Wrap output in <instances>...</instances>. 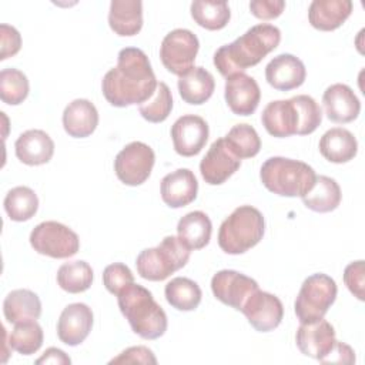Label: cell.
<instances>
[{"mask_svg":"<svg viewBox=\"0 0 365 365\" xmlns=\"http://www.w3.org/2000/svg\"><path fill=\"white\" fill-rule=\"evenodd\" d=\"M157 84L147 54L141 48L125 47L118 51L117 66L104 74L101 91L114 107L140 106L154 94Z\"/></svg>","mask_w":365,"mask_h":365,"instance_id":"obj_1","label":"cell"},{"mask_svg":"<svg viewBox=\"0 0 365 365\" xmlns=\"http://www.w3.org/2000/svg\"><path fill=\"white\" fill-rule=\"evenodd\" d=\"M281 30L274 24H255L230 44L221 46L214 54V66L225 78L257 66L278 47Z\"/></svg>","mask_w":365,"mask_h":365,"instance_id":"obj_2","label":"cell"},{"mask_svg":"<svg viewBox=\"0 0 365 365\" xmlns=\"http://www.w3.org/2000/svg\"><path fill=\"white\" fill-rule=\"evenodd\" d=\"M121 314L133 332L144 339H157L167 331L168 321L164 309L155 302L153 294L138 284H130L117 295Z\"/></svg>","mask_w":365,"mask_h":365,"instance_id":"obj_3","label":"cell"},{"mask_svg":"<svg viewBox=\"0 0 365 365\" xmlns=\"http://www.w3.org/2000/svg\"><path fill=\"white\" fill-rule=\"evenodd\" d=\"M262 185L281 197H302L314 185L317 174L311 165L304 161L269 157L259 170Z\"/></svg>","mask_w":365,"mask_h":365,"instance_id":"obj_4","label":"cell"},{"mask_svg":"<svg viewBox=\"0 0 365 365\" xmlns=\"http://www.w3.org/2000/svg\"><path fill=\"white\" fill-rule=\"evenodd\" d=\"M264 232L261 211L252 205H240L220 225L218 245L225 254H244L262 240Z\"/></svg>","mask_w":365,"mask_h":365,"instance_id":"obj_5","label":"cell"},{"mask_svg":"<svg viewBox=\"0 0 365 365\" xmlns=\"http://www.w3.org/2000/svg\"><path fill=\"white\" fill-rule=\"evenodd\" d=\"M188 250L178 237L167 235L154 248L143 250L135 259V268L141 278L148 281H164L175 271L185 267L190 259Z\"/></svg>","mask_w":365,"mask_h":365,"instance_id":"obj_6","label":"cell"},{"mask_svg":"<svg viewBox=\"0 0 365 365\" xmlns=\"http://www.w3.org/2000/svg\"><path fill=\"white\" fill-rule=\"evenodd\" d=\"M338 287L335 281L322 272L304 279L294 302V311L301 324L314 322L325 317L335 302Z\"/></svg>","mask_w":365,"mask_h":365,"instance_id":"obj_7","label":"cell"},{"mask_svg":"<svg viewBox=\"0 0 365 365\" xmlns=\"http://www.w3.org/2000/svg\"><path fill=\"white\" fill-rule=\"evenodd\" d=\"M267 133L277 138L308 134V110L299 94L289 100L269 101L261 114Z\"/></svg>","mask_w":365,"mask_h":365,"instance_id":"obj_8","label":"cell"},{"mask_svg":"<svg viewBox=\"0 0 365 365\" xmlns=\"http://www.w3.org/2000/svg\"><path fill=\"white\" fill-rule=\"evenodd\" d=\"M30 245L41 255L51 258H70L78 252V235L57 221H44L30 232Z\"/></svg>","mask_w":365,"mask_h":365,"instance_id":"obj_9","label":"cell"},{"mask_svg":"<svg viewBox=\"0 0 365 365\" xmlns=\"http://www.w3.org/2000/svg\"><path fill=\"white\" fill-rule=\"evenodd\" d=\"M198 48V37L191 30L175 29L163 38L160 58L167 71L180 77L194 67Z\"/></svg>","mask_w":365,"mask_h":365,"instance_id":"obj_10","label":"cell"},{"mask_svg":"<svg viewBox=\"0 0 365 365\" xmlns=\"http://www.w3.org/2000/svg\"><path fill=\"white\" fill-rule=\"evenodd\" d=\"M155 163L153 148L141 141L127 144L114 160V171L117 178L130 187H137L145 182Z\"/></svg>","mask_w":365,"mask_h":365,"instance_id":"obj_11","label":"cell"},{"mask_svg":"<svg viewBox=\"0 0 365 365\" xmlns=\"http://www.w3.org/2000/svg\"><path fill=\"white\" fill-rule=\"evenodd\" d=\"M258 332L274 331L282 321L284 307L281 299L259 288L254 291L240 309Z\"/></svg>","mask_w":365,"mask_h":365,"instance_id":"obj_12","label":"cell"},{"mask_svg":"<svg viewBox=\"0 0 365 365\" xmlns=\"http://www.w3.org/2000/svg\"><path fill=\"white\" fill-rule=\"evenodd\" d=\"M258 289V282L251 277L234 269H221L211 278L214 297L237 311H240L248 297Z\"/></svg>","mask_w":365,"mask_h":365,"instance_id":"obj_13","label":"cell"},{"mask_svg":"<svg viewBox=\"0 0 365 365\" xmlns=\"http://www.w3.org/2000/svg\"><path fill=\"white\" fill-rule=\"evenodd\" d=\"M210 135L207 121L195 114H185L175 120L171 127L173 147L182 157L200 154Z\"/></svg>","mask_w":365,"mask_h":365,"instance_id":"obj_14","label":"cell"},{"mask_svg":"<svg viewBox=\"0 0 365 365\" xmlns=\"http://www.w3.org/2000/svg\"><path fill=\"white\" fill-rule=\"evenodd\" d=\"M224 97L228 108L235 115L247 117L255 113L261 100V90L254 77L235 73L225 80Z\"/></svg>","mask_w":365,"mask_h":365,"instance_id":"obj_15","label":"cell"},{"mask_svg":"<svg viewBox=\"0 0 365 365\" xmlns=\"http://www.w3.org/2000/svg\"><path fill=\"white\" fill-rule=\"evenodd\" d=\"M241 165V160L228 148L224 138L215 140L200 163V173L210 185L225 182Z\"/></svg>","mask_w":365,"mask_h":365,"instance_id":"obj_16","label":"cell"},{"mask_svg":"<svg viewBox=\"0 0 365 365\" xmlns=\"http://www.w3.org/2000/svg\"><path fill=\"white\" fill-rule=\"evenodd\" d=\"M335 329L324 318L301 324L295 334V342L301 354L322 361L335 344Z\"/></svg>","mask_w":365,"mask_h":365,"instance_id":"obj_17","label":"cell"},{"mask_svg":"<svg viewBox=\"0 0 365 365\" xmlns=\"http://www.w3.org/2000/svg\"><path fill=\"white\" fill-rule=\"evenodd\" d=\"M93 311L87 304L74 302L67 305L57 322V336L58 339L68 345L77 346L88 336L93 328Z\"/></svg>","mask_w":365,"mask_h":365,"instance_id":"obj_18","label":"cell"},{"mask_svg":"<svg viewBox=\"0 0 365 365\" xmlns=\"http://www.w3.org/2000/svg\"><path fill=\"white\" fill-rule=\"evenodd\" d=\"M307 70L304 63L289 53L275 56L265 67L267 83L279 91H289L304 84Z\"/></svg>","mask_w":365,"mask_h":365,"instance_id":"obj_19","label":"cell"},{"mask_svg":"<svg viewBox=\"0 0 365 365\" xmlns=\"http://www.w3.org/2000/svg\"><path fill=\"white\" fill-rule=\"evenodd\" d=\"M322 104L328 120L336 124H346L358 118L361 103L354 90L342 83H335L322 94Z\"/></svg>","mask_w":365,"mask_h":365,"instance_id":"obj_20","label":"cell"},{"mask_svg":"<svg viewBox=\"0 0 365 365\" xmlns=\"http://www.w3.org/2000/svg\"><path fill=\"white\" fill-rule=\"evenodd\" d=\"M198 181L188 168H178L161 180L160 194L170 208H182L197 198Z\"/></svg>","mask_w":365,"mask_h":365,"instance_id":"obj_21","label":"cell"},{"mask_svg":"<svg viewBox=\"0 0 365 365\" xmlns=\"http://www.w3.org/2000/svg\"><path fill=\"white\" fill-rule=\"evenodd\" d=\"M16 157L26 165H41L51 160L54 141L43 130H27L14 143Z\"/></svg>","mask_w":365,"mask_h":365,"instance_id":"obj_22","label":"cell"},{"mask_svg":"<svg viewBox=\"0 0 365 365\" xmlns=\"http://www.w3.org/2000/svg\"><path fill=\"white\" fill-rule=\"evenodd\" d=\"M98 125V111L96 106L86 98H76L68 103L63 111L64 131L74 138L91 135Z\"/></svg>","mask_w":365,"mask_h":365,"instance_id":"obj_23","label":"cell"},{"mask_svg":"<svg viewBox=\"0 0 365 365\" xmlns=\"http://www.w3.org/2000/svg\"><path fill=\"white\" fill-rule=\"evenodd\" d=\"M351 0H314L308 9L309 24L321 31L341 27L352 13Z\"/></svg>","mask_w":365,"mask_h":365,"instance_id":"obj_24","label":"cell"},{"mask_svg":"<svg viewBox=\"0 0 365 365\" xmlns=\"http://www.w3.org/2000/svg\"><path fill=\"white\" fill-rule=\"evenodd\" d=\"M110 29L121 37H131L143 29V3L140 0H113L108 11Z\"/></svg>","mask_w":365,"mask_h":365,"instance_id":"obj_25","label":"cell"},{"mask_svg":"<svg viewBox=\"0 0 365 365\" xmlns=\"http://www.w3.org/2000/svg\"><path fill=\"white\" fill-rule=\"evenodd\" d=\"M319 153L329 163L344 164L355 158L358 141L354 134L342 127H334L325 131L319 140Z\"/></svg>","mask_w":365,"mask_h":365,"instance_id":"obj_26","label":"cell"},{"mask_svg":"<svg viewBox=\"0 0 365 365\" xmlns=\"http://www.w3.org/2000/svg\"><path fill=\"white\" fill-rule=\"evenodd\" d=\"M178 93L181 98L191 104L200 106L211 98L215 81L212 74L201 66H194L178 78Z\"/></svg>","mask_w":365,"mask_h":365,"instance_id":"obj_27","label":"cell"},{"mask_svg":"<svg viewBox=\"0 0 365 365\" xmlns=\"http://www.w3.org/2000/svg\"><path fill=\"white\" fill-rule=\"evenodd\" d=\"M3 314L6 321L13 325L36 321L41 315V301L30 289H13L3 301Z\"/></svg>","mask_w":365,"mask_h":365,"instance_id":"obj_28","label":"cell"},{"mask_svg":"<svg viewBox=\"0 0 365 365\" xmlns=\"http://www.w3.org/2000/svg\"><path fill=\"white\" fill-rule=\"evenodd\" d=\"M212 224L210 217L202 211H191L180 218L177 225V237L188 250H201L210 240Z\"/></svg>","mask_w":365,"mask_h":365,"instance_id":"obj_29","label":"cell"},{"mask_svg":"<svg viewBox=\"0 0 365 365\" xmlns=\"http://www.w3.org/2000/svg\"><path fill=\"white\" fill-rule=\"evenodd\" d=\"M304 205L315 212H331L341 204V188L338 182L327 175H317L312 188L301 197Z\"/></svg>","mask_w":365,"mask_h":365,"instance_id":"obj_30","label":"cell"},{"mask_svg":"<svg viewBox=\"0 0 365 365\" xmlns=\"http://www.w3.org/2000/svg\"><path fill=\"white\" fill-rule=\"evenodd\" d=\"M167 302L178 311H194L201 302L200 285L185 277H175L164 288Z\"/></svg>","mask_w":365,"mask_h":365,"instance_id":"obj_31","label":"cell"},{"mask_svg":"<svg viewBox=\"0 0 365 365\" xmlns=\"http://www.w3.org/2000/svg\"><path fill=\"white\" fill-rule=\"evenodd\" d=\"M190 10L194 21L200 27L211 31L224 29L231 19V11L227 1L195 0L191 3Z\"/></svg>","mask_w":365,"mask_h":365,"instance_id":"obj_32","label":"cell"},{"mask_svg":"<svg viewBox=\"0 0 365 365\" xmlns=\"http://www.w3.org/2000/svg\"><path fill=\"white\" fill-rule=\"evenodd\" d=\"M3 205L11 221L23 222L29 221L37 212L38 198L30 187L19 185L6 194Z\"/></svg>","mask_w":365,"mask_h":365,"instance_id":"obj_33","label":"cell"},{"mask_svg":"<svg viewBox=\"0 0 365 365\" xmlns=\"http://www.w3.org/2000/svg\"><path fill=\"white\" fill-rule=\"evenodd\" d=\"M93 268L88 262L77 259L64 262L57 271L58 287L70 294H80L87 291L93 284Z\"/></svg>","mask_w":365,"mask_h":365,"instance_id":"obj_34","label":"cell"},{"mask_svg":"<svg viewBox=\"0 0 365 365\" xmlns=\"http://www.w3.org/2000/svg\"><path fill=\"white\" fill-rule=\"evenodd\" d=\"M222 138L240 160L255 157L261 150V138L257 130L245 123L235 124Z\"/></svg>","mask_w":365,"mask_h":365,"instance_id":"obj_35","label":"cell"},{"mask_svg":"<svg viewBox=\"0 0 365 365\" xmlns=\"http://www.w3.org/2000/svg\"><path fill=\"white\" fill-rule=\"evenodd\" d=\"M43 329L37 321L16 324L9 335V345L21 355L36 354L43 345Z\"/></svg>","mask_w":365,"mask_h":365,"instance_id":"obj_36","label":"cell"},{"mask_svg":"<svg viewBox=\"0 0 365 365\" xmlns=\"http://www.w3.org/2000/svg\"><path fill=\"white\" fill-rule=\"evenodd\" d=\"M30 91L27 76L17 68H3L0 71V98L9 106L21 104Z\"/></svg>","mask_w":365,"mask_h":365,"instance_id":"obj_37","label":"cell"},{"mask_svg":"<svg viewBox=\"0 0 365 365\" xmlns=\"http://www.w3.org/2000/svg\"><path fill=\"white\" fill-rule=\"evenodd\" d=\"M173 110V96L170 87L160 81L154 94L143 104L138 106L141 117L150 123H163L167 120Z\"/></svg>","mask_w":365,"mask_h":365,"instance_id":"obj_38","label":"cell"},{"mask_svg":"<svg viewBox=\"0 0 365 365\" xmlns=\"http://www.w3.org/2000/svg\"><path fill=\"white\" fill-rule=\"evenodd\" d=\"M133 282H134V275L131 269L123 262L110 264L103 271V284L106 289L113 295H118V292L123 288H125Z\"/></svg>","mask_w":365,"mask_h":365,"instance_id":"obj_39","label":"cell"},{"mask_svg":"<svg viewBox=\"0 0 365 365\" xmlns=\"http://www.w3.org/2000/svg\"><path fill=\"white\" fill-rule=\"evenodd\" d=\"M344 282L349 292L359 301L365 299V264L362 259L349 262L344 269Z\"/></svg>","mask_w":365,"mask_h":365,"instance_id":"obj_40","label":"cell"},{"mask_svg":"<svg viewBox=\"0 0 365 365\" xmlns=\"http://www.w3.org/2000/svg\"><path fill=\"white\" fill-rule=\"evenodd\" d=\"M285 9L284 0H252L250 1V11L261 20H272L282 14Z\"/></svg>","mask_w":365,"mask_h":365,"instance_id":"obj_41","label":"cell"},{"mask_svg":"<svg viewBox=\"0 0 365 365\" xmlns=\"http://www.w3.org/2000/svg\"><path fill=\"white\" fill-rule=\"evenodd\" d=\"M0 37H1V53L0 60H6L9 57L16 56L21 48V36L13 26L1 24L0 26Z\"/></svg>","mask_w":365,"mask_h":365,"instance_id":"obj_42","label":"cell"},{"mask_svg":"<svg viewBox=\"0 0 365 365\" xmlns=\"http://www.w3.org/2000/svg\"><path fill=\"white\" fill-rule=\"evenodd\" d=\"M157 364V358L154 356L153 351L147 346H130L124 349L118 356L113 358L110 364Z\"/></svg>","mask_w":365,"mask_h":365,"instance_id":"obj_43","label":"cell"},{"mask_svg":"<svg viewBox=\"0 0 365 365\" xmlns=\"http://www.w3.org/2000/svg\"><path fill=\"white\" fill-rule=\"evenodd\" d=\"M354 362H355L354 349L349 345L339 341H335L332 349L321 361V364H354Z\"/></svg>","mask_w":365,"mask_h":365,"instance_id":"obj_44","label":"cell"},{"mask_svg":"<svg viewBox=\"0 0 365 365\" xmlns=\"http://www.w3.org/2000/svg\"><path fill=\"white\" fill-rule=\"evenodd\" d=\"M36 362L37 364H58V365H63V364H70L71 359H70L68 355H66L64 351L51 346V348L46 349V352Z\"/></svg>","mask_w":365,"mask_h":365,"instance_id":"obj_45","label":"cell"}]
</instances>
